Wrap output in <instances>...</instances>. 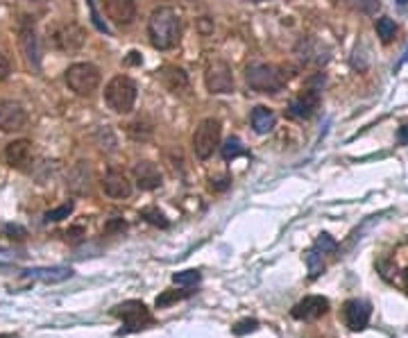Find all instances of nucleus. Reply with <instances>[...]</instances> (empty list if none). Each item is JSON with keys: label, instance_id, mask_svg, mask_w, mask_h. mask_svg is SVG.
Wrapping results in <instances>:
<instances>
[{"label": "nucleus", "instance_id": "nucleus-1", "mask_svg": "<svg viewBox=\"0 0 408 338\" xmlns=\"http://www.w3.org/2000/svg\"><path fill=\"white\" fill-rule=\"evenodd\" d=\"M147 37L156 50H172L182 37V23L172 7H156L147 19Z\"/></svg>", "mask_w": 408, "mask_h": 338}, {"label": "nucleus", "instance_id": "nucleus-2", "mask_svg": "<svg viewBox=\"0 0 408 338\" xmlns=\"http://www.w3.org/2000/svg\"><path fill=\"white\" fill-rule=\"evenodd\" d=\"M286 80L288 75L284 73V68L272 64H252L245 70V82L249 84V89L258 93H277L284 89Z\"/></svg>", "mask_w": 408, "mask_h": 338}, {"label": "nucleus", "instance_id": "nucleus-3", "mask_svg": "<svg viewBox=\"0 0 408 338\" xmlns=\"http://www.w3.org/2000/svg\"><path fill=\"white\" fill-rule=\"evenodd\" d=\"M136 84L127 75H116L105 89V100L112 112L116 114H130L136 102Z\"/></svg>", "mask_w": 408, "mask_h": 338}, {"label": "nucleus", "instance_id": "nucleus-4", "mask_svg": "<svg viewBox=\"0 0 408 338\" xmlns=\"http://www.w3.org/2000/svg\"><path fill=\"white\" fill-rule=\"evenodd\" d=\"M112 313L116 318L123 320V329H119V336L134 334V332H141V329H145L147 325H152V313L141 300H127V302L116 304Z\"/></svg>", "mask_w": 408, "mask_h": 338}, {"label": "nucleus", "instance_id": "nucleus-5", "mask_svg": "<svg viewBox=\"0 0 408 338\" xmlns=\"http://www.w3.org/2000/svg\"><path fill=\"white\" fill-rule=\"evenodd\" d=\"M66 84L75 96H91L100 86V70L89 61L73 64L66 70Z\"/></svg>", "mask_w": 408, "mask_h": 338}, {"label": "nucleus", "instance_id": "nucleus-6", "mask_svg": "<svg viewBox=\"0 0 408 338\" xmlns=\"http://www.w3.org/2000/svg\"><path fill=\"white\" fill-rule=\"evenodd\" d=\"M221 121L216 119H204L198 128H195L193 132V152L198 159H209L211 155H214V150L218 148V143H221Z\"/></svg>", "mask_w": 408, "mask_h": 338}, {"label": "nucleus", "instance_id": "nucleus-7", "mask_svg": "<svg viewBox=\"0 0 408 338\" xmlns=\"http://www.w3.org/2000/svg\"><path fill=\"white\" fill-rule=\"evenodd\" d=\"M204 84L209 93H232L234 91V73L232 66L223 59H214L204 70Z\"/></svg>", "mask_w": 408, "mask_h": 338}, {"label": "nucleus", "instance_id": "nucleus-8", "mask_svg": "<svg viewBox=\"0 0 408 338\" xmlns=\"http://www.w3.org/2000/svg\"><path fill=\"white\" fill-rule=\"evenodd\" d=\"M86 41V32L77 23H64V26L52 30V46L61 52L80 50Z\"/></svg>", "mask_w": 408, "mask_h": 338}, {"label": "nucleus", "instance_id": "nucleus-9", "mask_svg": "<svg viewBox=\"0 0 408 338\" xmlns=\"http://www.w3.org/2000/svg\"><path fill=\"white\" fill-rule=\"evenodd\" d=\"M295 54L304 61V64L323 66V64H327V61H329V57H332V50H329L323 41H318V39L304 37V39H300V41H297Z\"/></svg>", "mask_w": 408, "mask_h": 338}, {"label": "nucleus", "instance_id": "nucleus-10", "mask_svg": "<svg viewBox=\"0 0 408 338\" xmlns=\"http://www.w3.org/2000/svg\"><path fill=\"white\" fill-rule=\"evenodd\" d=\"M102 10H105L107 19L114 26L125 28L136 19V3L134 0H102Z\"/></svg>", "mask_w": 408, "mask_h": 338}, {"label": "nucleus", "instance_id": "nucleus-11", "mask_svg": "<svg viewBox=\"0 0 408 338\" xmlns=\"http://www.w3.org/2000/svg\"><path fill=\"white\" fill-rule=\"evenodd\" d=\"M329 311V300L323 295H309L304 297V300H300L293 311H290V316H293L295 320H304V322H313L318 318H323L325 313Z\"/></svg>", "mask_w": 408, "mask_h": 338}, {"label": "nucleus", "instance_id": "nucleus-12", "mask_svg": "<svg viewBox=\"0 0 408 338\" xmlns=\"http://www.w3.org/2000/svg\"><path fill=\"white\" fill-rule=\"evenodd\" d=\"M28 116L19 102L0 100V132H19L26 128Z\"/></svg>", "mask_w": 408, "mask_h": 338}, {"label": "nucleus", "instance_id": "nucleus-13", "mask_svg": "<svg viewBox=\"0 0 408 338\" xmlns=\"http://www.w3.org/2000/svg\"><path fill=\"white\" fill-rule=\"evenodd\" d=\"M343 313H345V322H347V327L351 332H360V329H365L367 322H370L372 306L370 302H363V300H347Z\"/></svg>", "mask_w": 408, "mask_h": 338}, {"label": "nucleus", "instance_id": "nucleus-14", "mask_svg": "<svg viewBox=\"0 0 408 338\" xmlns=\"http://www.w3.org/2000/svg\"><path fill=\"white\" fill-rule=\"evenodd\" d=\"M5 159L12 168L17 170H28L32 163V141L28 139H17L5 148Z\"/></svg>", "mask_w": 408, "mask_h": 338}, {"label": "nucleus", "instance_id": "nucleus-15", "mask_svg": "<svg viewBox=\"0 0 408 338\" xmlns=\"http://www.w3.org/2000/svg\"><path fill=\"white\" fill-rule=\"evenodd\" d=\"M320 105V89H306L302 91L300 96L290 100V107H288V114L295 116V119H311L313 114H316V109Z\"/></svg>", "mask_w": 408, "mask_h": 338}, {"label": "nucleus", "instance_id": "nucleus-16", "mask_svg": "<svg viewBox=\"0 0 408 338\" xmlns=\"http://www.w3.org/2000/svg\"><path fill=\"white\" fill-rule=\"evenodd\" d=\"M102 191L105 195L114 200H125L132 195V182L127 179V175L121 170H109L105 179H102Z\"/></svg>", "mask_w": 408, "mask_h": 338}, {"label": "nucleus", "instance_id": "nucleus-17", "mask_svg": "<svg viewBox=\"0 0 408 338\" xmlns=\"http://www.w3.org/2000/svg\"><path fill=\"white\" fill-rule=\"evenodd\" d=\"M134 182L139 188L143 191H154L163 184V175L161 170L156 168V163L152 161H139L134 166Z\"/></svg>", "mask_w": 408, "mask_h": 338}, {"label": "nucleus", "instance_id": "nucleus-18", "mask_svg": "<svg viewBox=\"0 0 408 338\" xmlns=\"http://www.w3.org/2000/svg\"><path fill=\"white\" fill-rule=\"evenodd\" d=\"M159 80L170 93H184L188 91V75L179 66H163L159 70Z\"/></svg>", "mask_w": 408, "mask_h": 338}, {"label": "nucleus", "instance_id": "nucleus-19", "mask_svg": "<svg viewBox=\"0 0 408 338\" xmlns=\"http://www.w3.org/2000/svg\"><path fill=\"white\" fill-rule=\"evenodd\" d=\"M28 277L41 279L43 284H59V281H66L73 277V268L68 266H50V268H28L26 270Z\"/></svg>", "mask_w": 408, "mask_h": 338}, {"label": "nucleus", "instance_id": "nucleus-20", "mask_svg": "<svg viewBox=\"0 0 408 338\" xmlns=\"http://www.w3.org/2000/svg\"><path fill=\"white\" fill-rule=\"evenodd\" d=\"M19 43H21L23 54H26L28 64H30V66H34V68H39V61H41V57H39V41H37L34 30L30 28V26H23V28H21Z\"/></svg>", "mask_w": 408, "mask_h": 338}, {"label": "nucleus", "instance_id": "nucleus-21", "mask_svg": "<svg viewBox=\"0 0 408 338\" xmlns=\"http://www.w3.org/2000/svg\"><path fill=\"white\" fill-rule=\"evenodd\" d=\"M48 12V0H21L19 17L23 23H34Z\"/></svg>", "mask_w": 408, "mask_h": 338}, {"label": "nucleus", "instance_id": "nucleus-22", "mask_svg": "<svg viewBox=\"0 0 408 338\" xmlns=\"http://www.w3.org/2000/svg\"><path fill=\"white\" fill-rule=\"evenodd\" d=\"M274 123H277V116H274L272 109L258 105L252 109V128L256 135H268V132H272Z\"/></svg>", "mask_w": 408, "mask_h": 338}, {"label": "nucleus", "instance_id": "nucleus-23", "mask_svg": "<svg viewBox=\"0 0 408 338\" xmlns=\"http://www.w3.org/2000/svg\"><path fill=\"white\" fill-rule=\"evenodd\" d=\"M68 188L77 195L89 191V166L84 161H77L73 170L68 172Z\"/></svg>", "mask_w": 408, "mask_h": 338}, {"label": "nucleus", "instance_id": "nucleus-24", "mask_svg": "<svg viewBox=\"0 0 408 338\" xmlns=\"http://www.w3.org/2000/svg\"><path fill=\"white\" fill-rule=\"evenodd\" d=\"M395 34H397V26H395V21L388 19V17L376 19V37H379L383 43H390V41H392V37H395Z\"/></svg>", "mask_w": 408, "mask_h": 338}, {"label": "nucleus", "instance_id": "nucleus-25", "mask_svg": "<svg viewBox=\"0 0 408 338\" xmlns=\"http://www.w3.org/2000/svg\"><path fill=\"white\" fill-rule=\"evenodd\" d=\"M304 261H306V266H309V275L313 279H316L318 275L325 270L323 252H320V250H309V252L304 255Z\"/></svg>", "mask_w": 408, "mask_h": 338}, {"label": "nucleus", "instance_id": "nucleus-26", "mask_svg": "<svg viewBox=\"0 0 408 338\" xmlns=\"http://www.w3.org/2000/svg\"><path fill=\"white\" fill-rule=\"evenodd\" d=\"M336 3H340L345 7H349V10L360 12V14H372L376 10V0H336Z\"/></svg>", "mask_w": 408, "mask_h": 338}, {"label": "nucleus", "instance_id": "nucleus-27", "mask_svg": "<svg viewBox=\"0 0 408 338\" xmlns=\"http://www.w3.org/2000/svg\"><path fill=\"white\" fill-rule=\"evenodd\" d=\"M73 209H75V204L68 200V202L61 204V207L50 209L48 214H45V220H48V223H59V220H64V218H68L70 214H73Z\"/></svg>", "mask_w": 408, "mask_h": 338}, {"label": "nucleus", "instance_id": "nucleus-28", "mask_svg": "<svg viewBox=\"0 0 408 338\" xmlns=\"http://www.w3.org/2000/svg\"><path fill=\"white\" fill-rule=\"evenodd\" d=\"M200 279H202V275L198 270H182V272L172 275V281H175L177 286H195Z\"/></svg>", "mask_w": 408, "mask_h": 338}, {"label": "nucleus", "instance_id": "nucleus-29", "mask_svg": "<svg viewBox=\"0 0 408 338\" xmlns=\"http://www.w3.org/2000/svg\"><path fill=\"white\" fill-rule=\"evenodd\" d=\"M127 132H130V137H132V139H136V141H145V139H150L152 128H150V125H145V123L136 121V123L127 125Z\"/></svg>", "mask_w": 408, "mask_h": 338}, {"label": "nucleus", "instance_id": "nucleus-30", "mask_svg": "<svg viewBox=\"0 0 408 338\" xmlns=\"http://www.w3.org/2000/svg\"><path fill=\"white\" fill-rule=\"evenodd\" d=\"M141 216H143V218L147 220V223H152V225H156V227H168L166 216H163L156 207H145L143 211H141Z\"/></svg>", "mask_w": 408, "mask_h": 338}, {"label": "nucleus", "instance_id": "nucleus-31", "mask_svg": "<svg viewBox=\"0 0 408 338\" xmlns=\"http://www.w3.org/2000/svg\"><path fill=\"white\" fill-rule=\"evenodd\" d=\"M258 329V320L254 318H245V320H238L236 325L232 327L234 336H245V334H252Z\"/></svg>", "mask_w": 408, "mask_h": 338}, {"label": "nucleus", "instance_id": "nucleus-32", "mask_svg": "<svg viewBox=\"0 0 408 338\" xmlns=\"http://www.w3.org/2000/svg\"><path fill=\"white\" fill-rule=\"evenodd\" d=\"M243 152H245V150H243L241 141H238L236 137L229 139V141H227V143L223 146V159H227V161H229V159H236V157L243 155Z\"/></svg>", "mask_w": 408, "mask_h": 338}, {"label": "nucleus", "instance_id": "nucleus-33", "mask_svg": "<svg viewBox=\"0 0 408 338\" xmlns=\"http://www.w3.org/2000/svg\"><path fill=\"white\" fill-rule=\"evenodd\" d=\"M188 295H191V293H177V290H166V293H161L159 297H156V306H159V309H163V306L184 300V297H188Z\"/></svg>", "mask_w": 408, "mask_h": 338}, {"label": "nucleus", "instance_id": "nucleus-34", "mask_svg": "<svg viewBox=\"0 0 408 338\" xmlns=\"http://www.w3.org/2000/svg\"><path fill=\"white\" fill-rule=\"evenodd\" d=\"M316 250H320V252H334L336 250V241L329 237V234H320L318 241H316Z\"/></svg>", "mask_w": 408, "mask_h": 338}, {"label": "nucleus", "instance_id": "nucleus-35", "mask_svg": "<svg viewBox=\"0 0 408 338\" xmlns=\"http://www.w3.org/2000/svg\"><path fill=\"white\" fill-rule=\"evenodd\" d=\"M5 234L10 239H26L28 237V232L19 225H5Z\"/></svg>", "mask_w": 408, "mask_h": 338}, {"label": "nucleus", "instance_id": "nucleus-36", "mask_svg": "<svg viewBox=\"0 0 408 338\" xmlns=\"http://www.w3.org/2000/svg\"><path fill=\"white\" fill-rule=\"evenodd\" d=\"M10 73H12V66H10V61H7L5 54L0 52V82L7 80V77H10Z\"/></svg>", "mask_w": 408, "mask_h": 338}, {"label": "nucleus", "instance_id": "nucleus-37", "mask_svg": "<svg viewBox=\"0 0 408 338\" xmlns=\"http://www.w3.org/2000/svg\"><path fill=\"white\" fill-rule=\"evenodd\" d=\"M232 184V179L229 177H221V179H211V188L214 191H225L227 186Z\"/></svg>", "mask_w": 408, "mask_h": 338}, {"label": "nucleus", "instance_id": "nucleus-38", "mask_svg": "<svg viewBox=\"0 0 408 338\" xmlns=\"http://www.w3.org/2000/svg\"><path fill=\"white\" fill-rule=\"evenodd\" d=\"M89 7H91V19H93V23H96V28L100 30V32H107V26H105V23H102V21L98 19L96 10H93V0H89Z\"/></svg>", "mask_w": 408, "mask_h": 338}, {"label": "nucleus", "instance_id": "nucleus-39", "mask_svg": "<svg viewBox=\"0 0 408 338\" xmlns=\"http://www.w3.org/2000/svg\"><path fill=\"white\" fill-rule=\"evenodd\" d=\"M399 141H402L404 146H408V125H402V128H399Z\"/></svg>", "mask_w": 408, "mask_h": 338}, {"label": "nucleus", "instance_id": "nucleus-40", "mask_svg": "<svg viewBox=\"0 0 408 338\" xmlns=\"http://www.w3.org/2000/svg\"><path fill=\"white\" fill-rule=\"evenodd\" d=\"M0 338H17V336H12V334H7V336H0Z\"/></svg>", "mask_w": 408, "mask_h": 338}, {"label": "nucleus", "instance_id": "nucleus-41", "mask_svg": "<svg viewBox=\"0 0 408 338\" xmlns=\"http://www.w3.org/2000/svg\"><path fill=\"white\" fill-rule=\"evenodd\" d=\"M399 3H402V5H406V3H408V0H399Z\"/></svg>", "mask_w": 408, "mask_h": 338}, {"label": "nucleus", "instance_id": "nucleus-42", "mask_svg": "<svg viewBox=\"0 0 408 338\" xmlns=\"http://www.w3.org/2000/svg\"><path fill=\"white\" fill-rule=\"evenodd\" d=\"M254 3H261V0H254Z\"/></svg>", "mask_w": 408, "mask_h": 338}]
</instances>
